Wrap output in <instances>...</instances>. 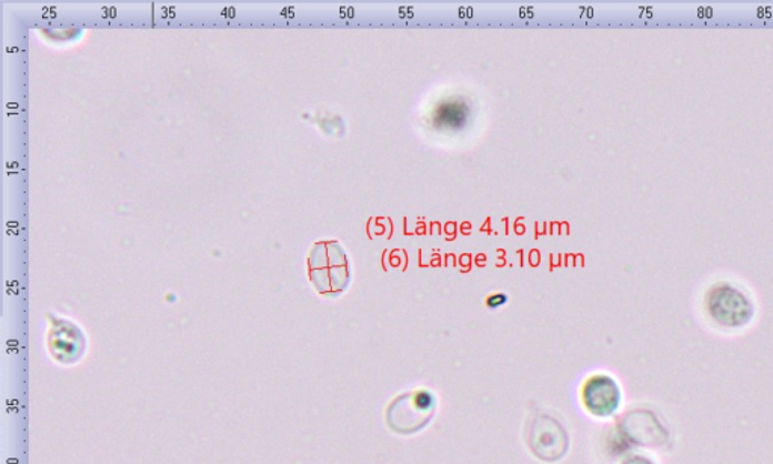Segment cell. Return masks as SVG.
Masks as SVG:
<instances>
[{
    "label": "cell",
    "instance_id": "obj_2",
    "mask_svg": "<svg viewBox=\"0 0 773 464\" xmlns=\"http://www.w3.org/2000/svg\"><path fill=\"white\" fill-rule=\"evenodd\" d=\"M435 408L436 400L430 391H413L399 395L386 408V425L394 433H418L430 424Z\"/></svg>",
    "mask_w": 773,
    "mask_h": 464
},
{
    "label": "cell",
    "instance_id": "obj_4",
    "mask_svg": "<svg viewBox=\"0 0 773 464\" xmlns=\"http://www.w3.org/2000/svg\"><path fill=\"white\" fill-rule=\"evenodd\" d=\"M621 430L630 442L646 446V448H661L670 438V434L657 420V416L649 411L628 413L621 422Z\"/></svg>",
    "mask_w": 773,
    "mask_h": 464
},
{
    "label": "cell",
    "instance_id": "obj_3",
    "mask_svg": "<svg viewBox=\"0 0 773 464\" xmlns=\"http://www.w3.org/2000/svg\"><path fill=\"white\" fill-rule=\"evenodd\" d=\"M526 438L532 453L544 462H558L564 457L570 446L569 434L561 422L543 413L529 420Z\"/></svg>",
    "mask_w": 773,
    "mask_h": 464
},
{
    "label": "cell",
    "instance_id": "obj_1",
    "mask_svg": "<svg viewBox=\"0 0 773 464\" xmlns=\"http://www.w3.org/2000/svg\"><path fill=\"white\" fill-rule=\"evenodd\" d=\"M705 312L716 326L736 331L754 319V305L739 286L720 282L705 294Z\"/></svg>",
    "mask_w": 773,
    "mask_h": 464
},
{
    "label": "cell",
    "instance_id": "obj_8",
    "mask_svg": "<svg viewBox=\"0 0 773 464\" xmlns=\"http://www.w3.org/2000/svg\"><path fill=\"white\" fill-rule=\"evenodd\" d=\"M506 302V295L505 294H494L491 295L489 299V306L491 307H498L499 305H502V303Z\"/></svg>",
    "mask_w": 773,
    "mask_h": 464
},
{
    "label": "cell",
    "instance_id": "obj_5",
    "mask_svg": "<svg viewBox=\"0 0 773 464\" xmlns=\"http://www.w3.org/2000/svg\"><path fill=\"white\" fill-rule=\"evenodd\" d=\"M582 400L588 412L592 415L612 416L621 404L620 386L609 375H594V377L588 379L583 385Z\"/></svg>",
    "mask_w": 773,
    "mask_h": 464
},
{
    "label": "cell",
    "instance_id": "obj_6",
    "mask_svg": "<svg viewBox=\"0 0 773 464\" xmlns=\"http://www.w3.org/2000/svg\"><path fill=\"white\" fill-rule=\"evenodd\" d=\"M86 337L74 324L69 322H53L49 336V350L52 356L62 364H73L81 359L86 350Z\"/></svg>",
    "mask_w": 773,
    "mask_h": 464
},
{
    "label": "cell",
    "instance_id": "obj_7",
    "mask_svg": "<svg viewBox=\"0 0 773 464\" xmlns=\"http://www.w3.org/2000/svg\"><path fill=\"white\" fill-rule=\"evenodd\" d=\"M621 464H654L650 458L642 457V455H632V457L625 458Z\"/></svg>",
    "mask_w": 773,
    "mask_h": 464
}]
</instances>
